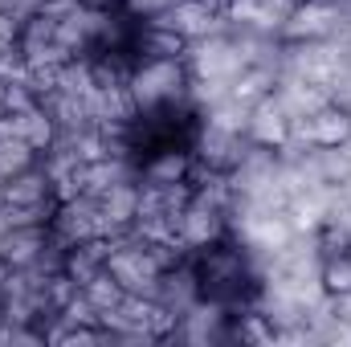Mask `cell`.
Wrapping results in <instances>:
<instances>
[{"label": "cell", "mask_w": 351, "mask_h": 347, "mask_svg": "<svg viewBox=\"0 0 351 347\" xmlns=\"http://www.w3.org/2000/svg\"><path fill=\"white\" fill-rule=\"evenodd\" d=\"M298 139H306L311 147H323V152H339L351 143V110L339 102H323L319 110H311L298 127H294Z\"/></svg>", "instance_id": "1"}, {"label": "cell", "mask_w": 351, "mask_h": 347, "mask_svg": "<svg viewBox=\"0 0 351 347\" xmlns=\"http://www.w3.org/2000/svg\"><path fill=\"white\" fill-rule=\"evenodd\" d=\"M225 12H229V0H180L160 12V21L196 41L200 33H213L217 25H225Z\"/></svg>", "instance_id": "2"}, {"label": "cell", "mask_w": 351, "mask_h": 347, "mask_svg": "<svg viewBox=\"0 0 351 347\" xmlns=\"http://www.w3.org/2000/svg\"><path fill=\"white\" fill-rule=\"evenodd\" d=\"M254 119H250V139L258 147H269V152H282L290 139H294V119L274 102V98H262L258 106H250Z\"/></svg>", "instance_id": "3"}, {"label": "cell", "mask_w": 351, "mask_h": 347, "mask_svg": "<svg viewBox=\"0 0 351 347\" xmlns=\"http://www.w3.org/2000/svg\"><path fill=\"white\" fill-rule=\"evenodd\" d=\"M188 45H192V37H184L180 29L172 25H164V21H152L147 25V33H143V53L152 58V62H184L188 58Z\"/></svg>", "instance_id": "4"}, {"label": "cell", "mask_w": 351, "mask_h": 347, "mask_svg": "<svg viewBox=\"0 0 351 347\" xmlns=\"http://www.w3.org/2000/svg\"><path fill=\"white\" fill-rule=\"evenodd\" d=\"M319 290L327 298H351V250L339 254H323L319 258Z\"/></svg>", "instance_id": "5"}, {"label": "cell", "mask_w": 351, "mask_h": 347, "mask_svg": "<svg viewBox=\"0 0 351 347\" xmlns=\"http://www.w3.org/2000/svg\"><path fill=\"white\" fill-rule=\"evenodd\" d=\"M143 176H147L152 188H176V184L188 180V156H184V152H160V156L143 168Z\"/></svg>", "instance_id": "6"}, {"label": "cell", "mask_w": 351, "mask_h": 347, "mask_svg": "<svg viewBox=\"0 0 351 347\" xmlns=\"http://www.w3.org/2000/svg\"><path fill=\"white\" fill-rule=\"evenodd\" d=\"M180 233H184V241H188V246L204 250V246L217 237V213H213V208H204V204H192V208L180 217Z\"/></svg>", "instance_id": "7"}, {"label": "cell", "mask_w": 351, "mask_h": 347, "mask_svg": "<svg viewBox=\"0 0 351 347\" xmlns=\"http://www.w3.org/2000/svg\"><path fill=\"white\" fill-rule=\"evenodd\" d=\"M315 246H319V258H323V254H339V250H351V237H348V229H339V225H323Z\"/></svg>", "instance_id": "8"}, {"label": "cell", "mask_w": 351, "mask_h": 347, "mask_svg": "<svg viewBox=\"0 0 351 347\" xmlns=\"http://www.w3.org/2000/svg\"><path fill=\"white\" fill-rule=\"evenodd\" d=\"M98 339H102L98 327H70V331H58L53 335V344H98Z\"/></svg>", "instance_id": "9"}]
</instances>
